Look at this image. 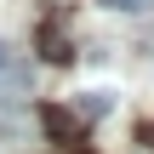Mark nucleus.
Here are the masks:
<instances>
[{
    "instance_id": "7ed1b4c3",
    "label": "nucleus",
    "mask_w": 154,
    "mask_h": 154,
    "mask_svg": "<svg viewBox=\"0 0 154 154\" xmlns=\"http://www.w3.org/2000/svg\"><path fill=\"white\" fill-rule=\"evenodd\" d=\"M40 51H46V63H69V57H74V46H69V34H63L57 17L40 23Z\"/></svg>"
},
{
    "instance_id": "20e7f679",
    "label": "nucleus",
    "mask_w": 154,
    "mask_h": 154,
    "mask_svg": "<svg viewBox=\"0 0 154 154\" xmlns=\"http://www.w3.org/2000/svg\"><path fill=\"white\" fill-rule=\"evenodd\" d=\"M109 109H114L109 91H80V97H74V114H80V120H103Z\"/></svg>"
},
{
    "instance_id": "0eeeda50",
    "label": "nucleus",
    "mask_w": 154,
    "mask_h": 154,
    "mask_svg": "<svg viewBox=\"0 0 154 154\" xmlns=\"http://www.w3.org/2000/svg\"><path fill=\"white\" fill-rule=\"evenodd\" d=\"M11 63H17V51H11V46H6V40H0V74H6V69H11Z\"/></svg>"
},
{
    "instance_id": "f03ea898",
    "label": "nucleus",
    "mask_w": 154,
    "mask_h": 154,
    "mask_svg": "<svg viewBox=\"0 0 154 154\" xmlns=\"http://www.w3.org/2000/svg\"><path fill=\"white\" fill-rule=\"evenodd\" d=\"M29 91H34V74H29V63L17 57V63H11V69L0 74V109H11V103H23Z\"/></svg>"
},
{
    "instance_id": "6e6552de",
    "label": "nucleus",
    "mask_w": 154,
    "mask_h": 154,
    "mask_svg": "<svg viewBox=\"0 0 154 154\" xmlns=\"http://www.w3.org/2000/svg\"><path fill=\"white\" fill-rule=\"evenodd\" d=\"M6 137H11V126H6V120H0V143H6Z\"/></svg>"
},
{
    "instance_id": "f257e3e1",
    "label": "nucleus",
    "mask_w": 154,
    "mask_h": 154,
    "mask_svg": "<svg viewBox=\"0 0 154 154\" xmlns=\"http://www.w3.org/2000/svg\"><path fill=\"white\" fill-rule=\"evenodd\" d=\"M40 126H46V137H51V143H80V114H74V109L46 103V109H40Z\"/></svg>"
},
{
    "instance_id": "39448f33",
    "label": "nucleus",
    "mask_w": 154,
    "mask_h": 154,
    "mask_svg": "<svg viewBox=\"0 0 154 154\" xmlns=\"http://www.w3.org/2000/svg\"><path fill=\"white\" fill-rule=\"evenodd\" d=\"M103 6H109V11H149L154 0H103Z\"/></svg>"
},
{
    "instance_id": "423d86ee",
    "label": "nucleus",
    "mask_w": 154,
    "mask_h": 154,
    "mask_svg": "<svg viewBox=\"0 0 154 154\" xmlns=\"http://www.w3.org/2000/svg\"><path fill=\"white\" fill-rule=\"evenodd\" d=\"M137 143H143V149L154 154V120H149V126H137Z\"/></svg>"
}]
</instances>
